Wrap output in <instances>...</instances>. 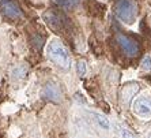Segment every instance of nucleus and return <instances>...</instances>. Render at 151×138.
Masks as SVG:
<instances>
[{"instance_id":"f257e3e1","label":"nucleus","mask_w":151,"mask_h":138,"mask_svg":"<svg viewBox=\"0 0 151 138\" xmlns=\"http://www.w3.org/2000/svg\"><path fill=\"white\" fill-rule=\"evenodd\" d=\"M46 57L55 66L63 68V70H70L71 68V53L59 40H52L48 44V46H46Z\"/></svg>"},{"instance_id":"f03ea898","label":"nucleus","mask_w":151,"mask_h":138,"mask_svg":"<svg viewBox=\"0 0 151 138\" xmlns=\"http://www.w3.org/2000/svg\"><path fill=\"white\" fill-rule=\"evenodd\" d=\"M114 12L120 21L127 25H131L136 21V6L131 0H119L114 7Z\"/></svg>"},{"instance_id":"7ed1b4c3","label":"nucleus","mask_w":151,"mask_h":138,"mask_svg":"<svg viewBox=\"0 0 151 138\" xmlns=\"http://www.w3.org/2000/svg\"><path fill=\"white\" fill-rule=\"evenodd\" d=\"M116 40H117V43L120 44L121 49L124 51L125 55H128V56H137V55H139V44H137L134 38L119 33V34L116 36Z\"/></svg>"},{"instance_id":"20e7f679","label":"nucleus","mask_w":151,"mask_h":138,"mask_svg":"<svg viewBox=\"0 0 151 138\" xmlns=\"http://www.w3.org/2000/svg\"><path fill=\"white\" fill-rule=\"evenodd\" d=\"M0 8L3 11V14L10 19H18L22 17L21 7L14 0H0Z\"/></svg>"},{"instance_id":"39448f33","label":"nucleus","mask_w":151,"mask_h":138,"mask_svg":"<svg viewBox=\"0 0 151 138\" xmlns=\"http://www.w3.org/2000/svg\"><path fill=\"white\" fill-rule=\"evenodd\" d=\"M132 111L139 116H151V97L136 99L132 104Z\"/></svg>"},{"instance_id":"423d86ee","label":"nucleus","mask_w":151,"mask_h":138,"mask_svg":"<svg viewBox=\"0 0 151 138\" xmlns=\"http://www.w3.org/2000/svg\"><path fill=\"white\" fill-rule=\"evenodd\" d=\"M139 84L137 82H128L123 86L121 93H120V99H121V104L123 105H128L131 103V100L134 99V96L139 92Z\"/></svg>"},{"instance_id":"0eeeda50","label":"nucleus","mask_w":151,"mask_h":138,"mask_svg":"<svg viewBox=\"0 0 151 138\" xmlns=\"http://www.w3.org/2000/svg\"><path fill=\"white\" fill-rule=\"evenodd\" d=\"M42 96L45 97V99L50 100L53 103H60L61 101V92H60L59 86L55 84V82H48L44 89H42Z\"/></svg>"},{"instance_id":"6e6552de","label":"nucleus","mask_w":151,"mask_h":138,"mask_svg":"<svg viewBox=\"0 0 151 138\" xmlns=\"http://www.w3.org/2000/svg\"><path fill=\"white\" fill-rule=\"evenodd\" d=\"M42 18H44V21H45L46 23H48V25L53 29V30H60V29H61V22H60V18L57 17V15L55 14L52 10L46 11L45 14L42 15Z\"/></svg>"},{"instance_id":"1a4fd4ad","label":"nucleus","mask_w":151,"mask_h":138,"mask_svg":"<svg viewBox=\"0 0 151 138\" xmlns=\"http://www.w3.org/2000/svg\"><path fill=\"white\" fill-rule=\"evenodd\" d=\"M91 116L94 118V121L97 122V124H98L101 129H104V130H109L110 123H109V119H108L105 115H101V113H91Z\"/></svg>"},{"instance_id":"9d476101","label":"nucleus","mask_w":151,"mask_h":138,"mask_svg":"<svg viewBox=\"0 0 151 138\" xmlns=\"http://www.w3.org/2000/svg\"><path fill=\"white\" fill-rule=\"evenodd\" d=\"M26 74H27V66H26V64H21V66L15 67L14 71H12V77L17 78V79H22V78H25Z\"/></svg>"},{"instance_id":"9b49d317","label":"nucleus","mask_w":151,"mask_h":138,"mask_svg":"<svg viewBox=\"0 0 151 138\" xmlns=\"http://www.w3.org/2000/svg\"><path fill=\"white\" fill-rule=\"evenodd\" d=\"M76 71L78 74H79V77H83L84 74H86V71H87V66H86V62L84 60H79L76 64Z\"/></svg>"},{"instance_id":"f8f14e48","label":"nucleus","mask_w":151,"mask_h":138,"mask_svg":"<svg viewBox=\"0 0 151 138\" xmlns=\"http://www.w3.org/2000/svg\"><path fill=\"white\" fill-rule=\"evenodd\" d=\"M142 68L146 71H151V57L150 56H146L142 60Z\"/></svg>"},{"instance_id":"ddd939ff","label":"nucleus","mask_w":151,"mask_h":138,"mask_svg":"<svg viewBox=\"0 0 151 138\" xmlns=\"http://www.w3.org/2000/svg\"><path fill=\"white\" fill-rule=\"evenodd\" d=\"M56 4H59V6H63V7L65 8H70L72 7V4H71V0H53Z\"/></svg>"},{"instance_id":"4468645a","label":"nucleus","mask_w":151,"mask_h":138,"mask_svg":"<svg viewBox=\"0 0 151 138\" xmlns=\"http://www.w3.org/2000/svg\"><path fill=\"white\" fill-rule=\"evenodd\" d=\"M121 137L123 138H136L129 130H127V129H123V130H121Z\"/></svg>"}]
</instances>
